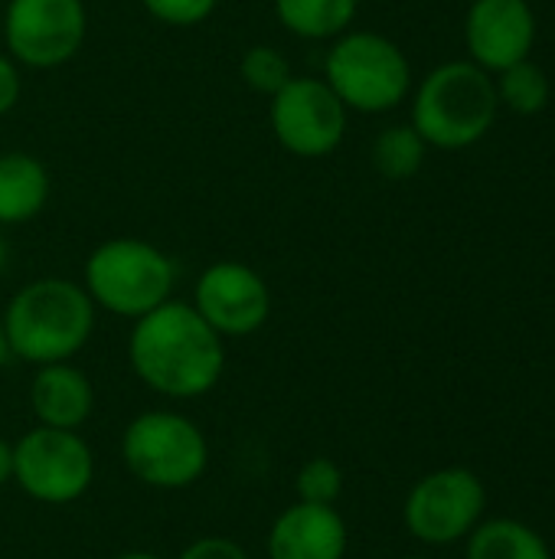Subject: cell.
Segmentation results:
<instances>
[{
  "label": "cell",
  "instance_id": "obj_1",
  "mask_svg": "<svg viewBox=\"0 0 555 559\" xmlns=\"http://www.w3.org/2000/svg\"><path fill=\"white\" fill-rule=\"evenodd\" d=\"M134 377L164 400H200L226 370V341L190 301H164L134 321L128 334Z\"/></svg>",
  "mask_w": 555,
  "mask_h": 559
},
{
  "label": "cell",
  "instance_id": "obj_2",
  "mask_svg": "<svg viewBox=\"0 0 555 559\" xmlns=\"http://www.w3.org/2000/svg\"><path fill=\"white\" fill-rule=\"evenodd\" d=\"M95 311L82 282L56 275L26 282L0 318L10 357L33 367L72 360L95 331Z\"/></svg>",
  "mask_w": 555,
  "mask_h": 559
},
{
  "label": "cell",
  "instance_id": "obj_3",
  "mask_svg": "<svg viewBox=\"0 0 555 559\" xmlns=\"http://www.w3.org/2000/svg\"><path fill=\"white\" fill-rule=\"evenodd\" d=\"M500 115L497 85L471 59L435 66L412 92V128L429 147L464 151L484 141Z\"/></svg>",
  "mask_w": 555,
  "mask_h": 559
},
{
  "label": "cell",
  "instance_id": "obj_4",
  "mask_svg": "<svg viewBox=\"0 0 555 559\" xmlns=\"http://www.w3.org/2000/svg\"><path fill=\"white\" fill-rule=\"evenodd\" d=\"M82 288L88 292L95 308L114 318L137 321L173 298L177 265L160 246L147 239L114 236L88 252Z\"/></svg>",
  "mask_w": 555,
  "mask_h": 559
},
{
  "label": "cell",
  "instance_id": "obj_5",
  "mask_svg": "<svg viewBox=\"0 0 555 559\" xmlns=\"http://www.w3.org/2000/svg\"><path fill=\"white\" fill-rule=\"evenodd\" d=\"M324 82L360 115H386L412 92V62L402 46L376 29H347L324 59Z\"/></svg>",
  "mask_w": 555,
  "mask_h": 559
},
{
  "label": "cell",
  "instance_id": "obj_6",
  "mask_svg": "<svg viewBox=\"0 0 555 559\" xmlns=\"http://www.w3.org/2000/svg\"><path fill=\"white\" fill-rule=\"evenodd\" d=\"M121 462L154 491H183L206 475L209 439L177 409H147L124 426Z\"/></svg>",
  "mask_w": 555,
  "mask_h": 559
},
{
  "label": "cell",
  "instance_id": "obj_7",
  "mask_svg": "<svg viewBox=\"0 0 555 559\" xmlns=\"http://www.w3.org/2000/svg\"><path fill=\"white\" fill-rule=\"evenodd\" d=\"M92 478L95 455L75 429L33 426L13 442V485L39 504H72Z\"/></svg>",
  "mask_w": 555,
  "mask_h": 559
},
{
  "label": "cell",
  "instance_id": "obj_8",
  "mask_svg": "<svg viewBox=\"0 0 555 559\" xmlns=\"http://www.w3.org/2000/svg\"><path fill=\"white\" fill-rule=\"evenodd\" d=\"M487 488L471 468H438L422 475L402 504L406 531L425 547H451L484 521Z\"/></svg>",
  "mask_w": 555,
  "mask_h": 559
},
{
  "label": "cell",
  "instance_id": "obj_9",
  "mask_svg": "<svg viewBox=\"0 0 555 559\" xmlns=\"http://www.w3.org/2000/svg\"><path fill=\"white\" fill-rule=\"evenodd\" d=\"M0 33L13 62L59 69L79 56L88 33V10L82 0H10Z\"/></svg>",
  "mask_w": 555,
  "mask_h": 559
},
{
  "label": "cell",
  "instance_id": "obj_10",
  "mask_svg": "<svg viewBox=\"0 0 555 559\" xmlns=\"http://www.w3.org/2000/svg\"><path fill=\"white\" fill-rule=\"evenodd\" d=\"M268 121L275 141L288 154L314 160L334 154L343 144L350 111L324 79L291 75L285 88L272 95Z\"/></svg>",
  "mask_w": 555,
  "mask_h": 559
},
{
  "label": "cell",
  "instance_id": "obj_11",
  "mask_svg": "<svg viewBox=\"0 0 555 559\" xmlns=\"http://www.w3.org/2000/svg\"><path fill=\"white\" fill-rule=\"evenodd\" d=\"M190 305L222 341L252 337L272 314V288L252 265L222 259L200 272Z\"/></svg>",
  "mask_w": 555,
  "mask_h": 559
},
{
  "label": "cell",
  "instance_id": "obj_12",
  "mask_svg": "<svg viewBox=\"0 0 555 559\" xmlns=\"http://www.w3.org/2000/svg\"><path fill=\"white\" fill-rule=\"evenodd\" d=\"M540 36L530 0H471L464 16V46L471 62L491 75L530 59Z\"/></svg>",
  "mask_w": 555,
  "mask_h": 559
},
{
  "label": "cell",
  "instance_id": "obj_13",
  "mask_svg": "<svg viewBox=\"0 0 555 559\" xmlns=\"http://www.w3.org/2000/svg\"><path fill=\"white\" fill-rule=\"evenodd\" d=\"M350 547L347 524L337 508L294 501L268 531V559H343Z\"/></svg>",
  "mask_w": 555,
  "mask_h": 559
},
{
  "label": "cell",
  "instance_id": "obj_14",
  "mask_svg": "<svg viewBox=\"0 0 555 559\" xmlns=\"http://www.w3.org/2000/svg\"><path fill=\"white\" fill-rule=\"evenodd\" d=\"M29 409L36 426L79 432L95 413V386L72 360L36 367L29 380Z\"/></svg>",
  "mask_w": 555,
  "mask_h": 559
},
{
  "label": "cell",
  "instance_id": "obj_15",
  "mask_svg": "<svg viewBox=\"0 0 555 559\" xmlns=\"http://www.w3.org/2000/svg\"><path fill=\"white\" fill-rule=\"evenodd\" d=\"M49 170L26 151L0 154V226H20L36 219L49 203Z\"/></svg>",
  "mask_w": 555,
  "mask_h": 559
},
{
  "label": "cell",
  "instance_id": "obj_16",
  "mask_svg": "<svg viewBox=\"0 0 555 559\" xmlns=\"http://www.w3.org/2000/svg\"><path fill=\"white\" fill-rule=\"evenodd\" d=\"M464 544V559H553L546 537L514 518L481 521Z\"/></svg>",
  "mask_w": 555,
  "mask_h": 559
},
{
  "label": "cell",
  "instance_id": "obj_17",
  "mask_svg": "<svg viewBox=\"0 0 555 559\" xmlns=\"http://www.w3.org/2000/svg\"><path fill=\"white\" fill-rule=\"evenodd\" d=\"M360 0H275L278 23L298 39H337L357 20Z\"/></svg>",
  "mask_w": 555,
  "mask_h": 559
},
{
  "label": "cell",
  "instance_id": "obj_18",
  "mask_svg": "<svg viewBox=\"0 0 555 559\" xmlns=\"http://www.w3.org/2000/svg\"><path fill=\"white\" fill-rule=\"evenodd\" d=\"M429 154V144L422 134L406 121V124H389L376 134L373 141V167L386 180H409L422 170Z\"/></svg>",
  "mask_w": 555,
  "mask_h": 559
},
{
  "label": "cell",
  "instance_id": "obj_19",
  "mask_svg": "<svg viewBox=\"0 0 555 559\" xmlns=\"http://www.w3.org/2000/svg\"><path fill=\"white\" fill-rule=\"evenodd\" d=\"M494 85H497L500 108H510L514 115L533 118L550 105V79H546L543 66H536L533 59H523V62L497 72Z\"/></svg>",
  "mask_w": 555,
  "mask_h": 559
},
{
  "label": "cell",
  "instance_id": "obj_20",
  "mask_svg": "<svg viewBox=\"0 0 555 559\" xmlns=\"http://www.w3.org/2000/svg\"><path fill=\"white\" fill-rule=\"evenodd\" d=\"M239 75H242V82H245L252 92L272 98L275 92L285 88V82H288L294 72H291V62H288V56H285L281 49L258 43V46H249V49H245V56H242V62H239Z\"/></svg>",
  "mask_w": 555,
  "mask_h": 559
},
{
  "label": "cell",
  "instance_id": "obj_21",
  "mask_svg": "<svg viewBox=\"0 0 555 559\" xmlns=\"http://www.w3.org/2000/svg\"><path fill=\"white\" fill-rule=\"evenodd\" d=\"M294 491H298V501H304V504H327V508H337V501H340V495H343V468H340L334 459H327V455L307 459V462L298 468Z\"/></svg>",
  "mask_w": 555,
  "mask_h": 559
},
{
  "label": "cell",
  "instance_id": "obj_22",
  "mask_svg": "<svg viewBox=\"0 0 555 559\" xmlns=\"http://www.w3.org/2000/svg\"><path fill=\"white\" fill-rule=\"evenodd\" d=\"M141 3L164 26H200L219 7V0H141Z\"/></svg>",
  "mask_w": 555,
  "mask_h": 559
},
{
  "label": "cell",
  "instance_id": "obj_23",
  "mask_svg": "<svg viewBox=\"0 0 555 559\" xmlns=\"http://www.w3.org/2000/svg\"><path fill=\"white\" fill-rule=\"evenodd\" d=\"M177 559H252L245 547H239L232 537H196L183 547Z\"/></svg>",
  "mask_w": 555,
  "mask_h": 559
},
{
  "label": "cell",
  "instance_id": "obj_24",
  "mask_svg": "<svg viewBox=\"0 0 555 559\" xmlns=\"http://www.w3.org/2000/svg\"><path fill=\"white\" fill-rule=\"evenodd\" d=\"M23 82H20V69L10 56L0 52V118L13 111V105L20 102Z\"/></svg>",
  "mask_w": 555,
  "mask_h": 559
},
{
  "label": "cell",
  "instance_id": "obj_25",
  "mask_svg": "<svg viewBox=\"0 0 555 559\" xmlns=\"http://www.w3.org/2000/svg\"><path fill=\"white\" fill-rule=\"evenodd\" d=\"M13 481V442L0 439V488Z\"/></svg>",
  "mask_w": 555,
  "mask_h": 559
},
{
  "label": "cell",
  "instance_id": "obj_26",
  "mask_svg": "<svg viewBox=\"0 0 555 559\" xmlns=\"http://www.w3.org/2000/svg\"><path fill=\"white\" fill-rule=\"evenodd\" d=\"M10 360V344H7V334H3V321H0V370L7 367Z\"/></svg>",
  "mask_w": 555,
  "mask_h": 559
},
{
  "label": "cell",
  "instance_id": "obj_27",
  "mask_svg": "<svg viewBox=\"0 0 555 559\" xmlns=\"http://www.w3.org/2000/svg\"><path fill=\"white\" fill-rule=\"evenodd\" d=\"M114 559H160L157 554H147V550H128V554H118Z\"/></svg>",
  "mask_w": 555,
  "mask_h": 559
},
{
  "label": "cell",
  "instance_id": "obj_28",
  "mask_svg": "<svg viewBox=\"0 0 555 559\" xmlns=\"http://www.w3.org/2000/svg\"><path fill=\"white\" fill-rule=\"evenodd\" d=\"M3 269H7V242L0 236V275H3Z\"/></svg>",
  "mask_w": 555,
  "mask_h": 559
},
{
  "label": "cell",
  "instance_id": "obj_29",
  "mask_svg": "<svg viewBox=\"0 0 555 559\" xmlns=\"http://www.w3.org/2000/svg\"><path fill=\"white\" fill-rule=\"evenodd\" d=\"M399 559H429V557H399Z\"/></svg>",
  "mask_w": 555,
  "mask_h": 559
},
{
  "label": "cell",
  "instance_id": "obj_30",
  "mask_svg": "<svg viewBox=\"0 0 555 559\" xmlns=\"http://www.w3.org/2000/svg\"><path fill=\"white\" fill-rule=\"evenodd\" d=\"M0 23H3V7H0Z\"/></svg>",
  "mask_w": 555,
  "mask_h": 559
}]
</instances>
